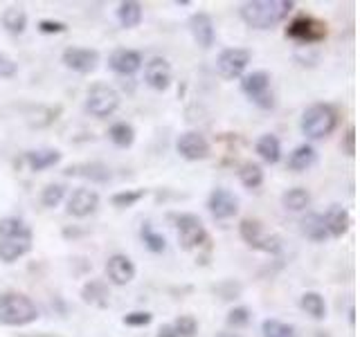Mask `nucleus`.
Masks as SVG:
<instances>
[{
  "label": "nucleus",
  "mask_w": 360,
  "mask_h": 337,
  "mask_svg": "<svg viewBox=\"0 0 360 337\" xmlns=\"http://www.w3.org/2000/svg\"><path fill=\"white\" fill-rule=\"evenodd\" d=\"M292 9L290 0H250L241 5V18L255 29H270L279 25Z\"/></svg>",
  "instance_id": "1"
},
{
  "label": "nucleus",
  "mask_w": 360,
  "mask_h": 337,
  "mask_svg": "<svg viewBox=\"0 0 360 337\" xmlns=\"http://www.w3.org/2000/svg\"><path fill=\"white\" fill-rule=\"evenodd\" d=\"M39 317V308L30 297L20 292H5L0 295V324L25 326Z\"/></svg>",
  "instance_id": "2"
},
{
  "label": "nucleus",
  "mask_w": 360,
  "mask_h": 337,
  "mask_svg": "<svg viewBox=\"0 0 360 337\" xmlns=\"http://www.w3.org/2000/svg\"><path fill=\"white\" fill-rule=\"evenodd\" d=\"M338 126V112L329 104H313L302 115V133L311 140H322Z\"/></svg>",
  "instance_id": "3"
},
{
  "label": "nucleus",
  "mask_w": 360,
  "mask_h": 337,
  "mask_svg": "<svg viewBox=\"0 0 360 337\" xmlns=\"http://www.w3.org/2000/svg\"><path fill=\"white\" fill-rule=\"evenodd\" d=\"M241 239L252 247V250H262L268 254H279L281 252V239L275 234H266L264 225L255 218H243L239 225Z\"/></svg>",
  "instance_id": "4"
},
{
  "label": "nucleus",
  "mask_w": 360,
  "mask_h": 337,
  "mask_svg": "<svg viewBox=\"0 0 360 337\" xmlns=\"http://www.w3.org/2000/svg\"><path fill=\"white\" fill-rule=\"evenodd\" d=\"M176 230L183 250H196V247L207 243L205 225L194 213H180V216H176Z\"/></svg>",
  "instance_id": "5"
},
{
  "label": "nucleus",
  "mask_w": 360,
  "mask_h": 337,
  "mask_svg": "<svg viewBox=\"0 0 360 337\" xmlns=\"http://www.w3.org/2000/svg\"><path fill=\"white\" fill-rule=\"evenodd\" d=\"M120 106V95L115 88L106 84H95L88 90L86 97V110L95 117H108L117 110Z\"/></svg>",
  "instance_id": "6"
},
{
  "label": "nucleus",
  "mask_w": 360,
  "mask_h": 337,
  "mask_svg": "<svg viewBox=\"0 0 360 337\" xmlns=\"http://www.w3.org/2000/svg\"><path fill=\"white\" fill-rule=\"evenodd\" d=\"M243 95L250 97L259 108H273V93H270V74L264 70H257L252 74H245L241 79Z\"/></svg>",
  "instance_id": "7"
},
{
  "label": "nucleus",
  "mask_w": 360,
  "mask_h": 337,
  "mask_svg": "<svg viewBox=\"0 0 360 337\" xmlns=\"http://www.w3.org/2000/svg\"><path fill=\"white\" fill-rule=\"evenodd\" d=\"M286 37L297 43H318L326 39V22L313 16H297L286 27Z\"/></svg>",
  "instance_id": "8"
},
{
  "label": "nucleus",
  "mask_w": 360,
  "mask_h": 337,
  "mask_svg": "<svg viewBox=\"0 0 360 337\" xmlns=\"http://www.w3.org/2000/svg\"><path fill=\"white\" fill-rule=\"evenodd\" d=\"M250 50L245 48H228L219 54L217 70L223 79H239L250 63Z\"/></svg>",
  "instance_id": "9"
},
{
  "label": "nucleus",
  "mask_w": 360,
  "mask_h": 337,
  "mask_svg": "<svg viewBox=\"0 0 360 337\" xmlns=\"http://www.w3.org/2000/svg\"><path fill=\"white\" fill-rule=\"evenodd\" d=\"M207 209L212 211V216L217 220H228L239 211V198L228 189H214L207 200Z\"/></svg>",
  "instance_id": "10"
},
{
  "label": "nucleus",
  "mask_w": 360,
  "mask_h": 337,
  "mask_svg": "<svg viewBox=\"0 0 360 337\" xmlns=\"http://www.w3.org/2000/svg\"><path fill=\"white\" fill-rule=\"evenodd\" d=\"M61 59H63V63L68 67H70V70L88 74V72H93L95 67H97L99 52L90 50V48H68V50H63Z\"/></svg>",
  "instance_id": "11"
},
{
  "label": "nucleus",
  "mask_w": 360,
  "mask_h": 337,
  "mask_svg": "<svg viewBox=\"0 0 360 337\" xmlns=\"http://www.w3.org/2000/svg\"><path fill=\"white\" fill-rule=\"evenodd\" d=\"M176 151L185 157V160H202L210 153V144L196 131H187L178 138L176 142Z\"/></svg>",
  "instance_id": "12"
},
{
  "label": "nucleus",
  "mask_w": 360,
  "mask_h": 337,
  "mask_svg": "<svg viewBox=\"0 0 360 337\" xmlns=\"http://www.w3.org/2000/svg\"><path fill=\"white\" fill-rule=\"evenodd\" d=\"M144 81L153 90H165L172 84V65L162 56H153L149 63L144 65Z\"/></svg>",
  "instance_id": "13"
},
{
  "label": "nucleus",
  "mask_w": 360,
  "mask_h": 337,
  "mask_svg": "<svg viewBox=\"0 0 360 337\" xmlns=\"http://www.w3.org/2000/svg\"><path fill=\"white\" fill-rule=\"evenodd\" d=\"M99 205V196L93 189H77L68 198V213L77 218H84L88 213H93Z\"/></svg>",
  "instance_id": "14"
},
{
  "label": "nucleus",
  "mask_w": 360,
  "mask_h": 337,
  "mask_svg": "<svg viewBox=\"0 0 360 337\" xmlns=\"http://www.w3.org/2000/svg\"><path fill=\"white\" fill-rule=\"evenodd\" d=\"M106 275L115 286H127L135 279V265L127 254H112L106 261Z\"/></svg>",
  "instance_id": "15"
},
{
  "label": "nucleus",
  "mask_w": 360,
  "mask_h": 337,
  "mask_svg": "<svg viewBox=\"0 0 360 337\" xmlns=\"http://www.w3.org/2000/svg\"><path fill=\"white\" fill-rule=\"evenodd\" d=\"M189 29H191V37H194V41L200 45L202 50H207V48H212V45H214L217 32H214L212 16L198 11V14H194V16L189 18Z\"/></svg>",
  "instance_id": "16"
},
{
  "label": "nucleus",
  "mask_w": 360,
  "mask_h": 337,
  "mask_svg": "<svg viewBox=\"0 0 360 337\" xmlns=\"http://www.w3.org/2000/svg\"><path fill=\"white\" fill-rule=\"evenodd\" d=\"M322 223H324V230L329 236L333 239H340L342 234H347L349 225H352V216H349V211L340 205H331L322 213Z\"/></svg>",
  "instance_id": "17"
},
{
  "label": "nucleus",
  "mask_w": 360,
  "mask_h": 337,
  "mask_svg": "<svg viewBox=\"0 0 360 337\" xmlns=\"http://www.w3.org/2000/svg\"><path fill=\"white\" fill-rule=\"evenodd\" d=\"M108 65H110V70H112V72H117V74H133V72H138V70H140V65H142V54H140V52H135V50L120 48V50H115V52L110 54Z\"/></svg>",
  "instance_id": "18"
},
{
  "label": "nucleus",
  "mask_w": 360,
  "mask_h": 337,
  "mask_svg": "<svg viewBox=\"0 0 360 337\" xmlns=\"http://www.w3.org/2000/svg\"><path fill=\"white\" fill-rule=\"evenodd\" d=\"M65 176H82V178H90L93 183H106L110 180V168L106 164H99V162H86V164H75V166H68Z\"/></svg>",
  "instance_id": "19"
},
{
  "label": "nucleus",
  "mask_w": 360,
  "mask_h": 337,
  "mask_svg": "<svg viewBox=\"0 0 360 337\" xmlns=\"http://www.w3.org/2000/svg\"><path fill=\"white\" fill-rule=\"evenodd\" d=\"M32 250V241L25 239H3L0 243V261L3 263H14L16 258L25 256Z\"/></svg>",
  "instance_id": "20"
},
{
  "label": "nucleus",
  "mask_w": 360,
  "mask_h": 337,
  "mask_svg": "<svg viewBox=\"0 0 360 337\" xmlns=\"http://www.w3.org/2000/svg\"><path fill=\"white\" fill-rule=\"evenodd\" d=\"M82 297L86 303H90V306H99V308H104L108 306V297H110V292H108V286L104 284V281H88V284L82 288Z\"/></svg>",
  "instance_id": "21"
},
{
  "label": "nucleus",
  "mask_w": 360,
  "mask_h": 337,
  "mask_svg": "<svg viewBox=\"0 0 360 337\" xmlns=\"http://www.w3.org/2000/svg\"><path fill=\"white\" fill-rule=\"evenodd\" d=\"M257 153H259V157H262L264 162H268V164H277L279 162V157H281V144H279V140L275 138V135H262V138L257 140Z\"/></svg>",
  "instance_id": "22"
},
{
  "label": "nucleus",
  "mask_w": 360,
  "mask_h": 337,
  "mask_svg": "<svg viewBox=\"0 0 360 337\" xmlns=\"http://www.w3.org/2000/svg\"><path fill=\"white\" fill-rule=\"evenodd\" d=\"M0 236H3V239H25V241H32V230L25 225V220L7 216V218H0Z\"/></svg>",
  "instance_id": "23"
},
{
  "label": "nucleus",
  "mask_w": 360,
  "mask_h": 337,
  "mask_svg": "<svg viewBox=\"0 0 360 337\" xmlns=\"http://www.w3.org/2000/svg\"><path fill=\"white\" fill-rule=\"evenodd\" d=\"M61 160V153L56 149H37L27 153V164L32 166V171H43L50 168Z\"/></svg>",
  "instance_id": "24"
},
{
  "label": "nucleus",
  "mask_w": 360,
  "mask_h": 337,
  "mask_svg": "<svg viewBox=\"0 0 360 337\" xmlns=\"http://www.w3.org/2000/svg\"><path fill=\"white\" fill-rule=\"evenodd\" d=\"M315 162V149L311 144H300L295 151L288 155V168L290 171H307Z\"/></svg>",
  "instance_id": "25"
},
{
  "label": "nucleus",
  "mask_w": 360,
  "mask_h": 337,
  "mask_svg": "<svg viewBox=\"0 0 360 337\" xmlns=\"http://www.w3.org/2000/svg\"><path fill=\"white\" fill-rule=\"evenodd\" d=\"M117 18L122 22V27H138L142 22V5L135 3V0H127V3H120L117 7Z\"/></svg>",
  "instance_id": "26"
},
{
  "label": "nucleus",
  "mask_w": 360,
  "mask_h": 337,
  "mask_svg": "<svg viewBox=\"0 0 360 337\" xmlns=\"http://www.w3.org/2000/svg\"><path fill=\"white\" fill-rule=\"evenodd\" d=\"M302 232L307 234L311 241H318V243L329 239V234H326L324 223H322V213H309V216L302 220Z\"/></svg>",
  "instance_id": "27"
},
{
  "label": "nucleus",
  "mask_w": 360,
  "mask_h": 337,
  "mask_svg": "<svg viewBox=\"0 0 360 337\" xmlns=\"http://www.w3.org/2000/svg\"><path fill=\"white\" fill-rule=\"evenodd\" d=\"M281 202H284V207L290 211H302L311 205V194L307 189L295 187V189H288L286 194L281 196Z\"/></svg>",
  "instance_id": "28"
},
{
  "label": "nucleus",
  "mask_w": 360,
  "mask_h": 337,
  "mask_svg": "<svg viewBox=\"0 0 360 337\" xmlns=\"http://www.w3.org/2000/svg\"><path fill=\"white\" fill-rule=\"evenodd\" d=\"M239 180L245 189H257L264 183V171L257 162H243L239 168Z\"/></svg>",
  "instance_id": "29"
},
{
  "label": "nucleus",
  "mask_w": 360,
  "mask_h": 337,
  "mask_svg": "<svg viewBox=\"0 0 360 337\" xmlns=\"http://www.w3.org/2000/svg\"><path fill=\"white\" fill-rule=\"evenodd\" d=\"M300 303L313 319H322L326 315V303H324V297L320 295V292H304Z\"/></svg>",
  "instance_id": "30"
},
{
  "label": "nucleus",
  "mask_w": 360,
  "mask_h": 337,
  "mask_svg": "<svg viewBox=\"0 0 360 337\" xmlns=\"http://www.w3.org/2000/svg\"><path fill=\"white\" fill-rule=\"evenodd\" d=\"M108 138H110L112 144H117V146H122V149H127V146H131L133 140H135V131H133L131 124L117 121V124H112V126H110Z\"/></svg>",
  "instance_id": "31"
},
{
  "label": "nucleus",
  "mask_w": 360,
  "mask_h": 337,
  "mask_svg": "<svg viewBox=\"0 0 360 337\" xmlns=\"http://www.w3.org/2000/svg\"><path fill=\"white\" fill-rule=\"evenodd\" d=\"M3 25L11 34H20L27 25V14L20 7H9V9H5V14H3Z\"/></svg>",
  "instance_id": "32"
},
{
  "label": "nucleus",
  "mask_w": 360,
  "mask_h": 337,
  "mask_svg": "<svg viewBox=\"0 0 360 337\" xmlns=\"http://www.w3.org/2000/svg\"><path fill=\"white\" fill-rule=\"evenodd\" d=\"M262 333H264V337H297L295 326L279 322V319H266L262 324Z\"/></svg>",
  "instance_id": "33"
},
{
  "label": "nucleus",
  "mask_w": 360,
  "mask_h": 337,
  "mask_svg": "<svg viewBox=\"0 0 360 337\" xmlns=\"http://www.w3.org/2000/svg\"><path fill=\"white\" fill-rule=\"evenodd\" d=\"M142 241H144V245L149 247L151 252H155V254H158V252H162L165 247H167L165 236H162V234H158L149 223H146L144 227H142Z\"/></svg>",
  "instance_id": "34"
},
{
  "label": "nucleus",
  "mask_w": 360,
  "mask_h": 337,
  "mask_svg": "<svg viewBox=\"0 0 360 337\" xmlns=\"http://www.w3.org/2000/svg\"><path fill=\"white\" fill-rule=\"evenodd\" d=\"M178 337H194L198 331V322L191 315H180V317L172 324Z\"/></svg>",
  "instance_id": "35"
},
{
  "label": "nucleus",
  "mask_w": 360,
  "mask_h": 337,
  "mask_svg": "<svg viewBox=\"0 0 360 337\" xmlns=\"http://www.w3.org/2000/svg\"><path fill=\"white\" fill-rule=\"evenodd\" d=\"M146 191L144 189H131V191H120V194H115L110 198V202L115 207H133L135 202L144 198Z\"/></svg>",
  "instance_id": "36"
},
{
  "label": "nucleus",
  "mask_w": 360,
  "mask_h": 337,
  "mask_svg": "<svg viewBox=\"0 0 360 337\" xmlns=\"http://www.w3.org/2000/svg\"><path fill=\"white\" fill-rule=\"evenodd\" d=\"M65 196V187L63 185H48L41 194V202L45 207H56Z\"/></svg>",
  "instance_id": "37"
},
{
  "label": "nucleus",
  "mask_w": 360,
  "mask_h": 337,
  "mask_svg": "<svg viewBox=\"0 0 360 337\" xmlns=\"http://www.w3.org/2000/svg\"><path fill=\"white\" fill-rule=\"evenodd\" d=\"M250 310H248L245 306H236L228 312V324L234 326V329H239V326H245L248 322H250Z\"/></svg>",
  "instance_id": "38"
},
{
  "label": "nucleus",
  "mask_w": 360,
  "mask_h": 337,
  "mask_svg": "<svg viewBox=\"0 0 360 337\" xmlns=\"http://www.w3.org/2000/svg\"><path fill=\"white\" fill-rule=\"evenodd\" d=\"M153 315L146 312V310H135V312H129L127 317H124V324L127 326H133V329H140V326H146L151 324Z\"/></svg>",
  "instance_id": "39"
},
{
  "label": "nucleus",
  "mask_w": 360,
  "mask_h": 337,
  "mask_svg": "<svg viewBox=\"0 0 360 337\" xmlns=\"http://www.w3.org/2000/svg\"><path fill=\"white\" fill-rule=\"evenodd\" d=\"M39 29L43 34H61V32H65V25H63V22H59V20H41Z\"/></svg>",
  "instance_id": "40"
},
{
  "label": "nucleus",
  "mask_w": 360,
  "mask_h": 337,
  "mask_svg": "<svg viewBox=\"0 0 360 337\" xmlns=\"http://www.w3.org/2000/svg\"><path fill=\"white\" fill-rule=\"evenodd\" d=\"M16 63L9 59V56L5 54H0V77H14L16 74Z\"/></svg>",
  "instance_id": "41"
},
{
  "label": "nucleus",
  "mask_w": 360,
  "mask_h": 337,
  "mask_svg": "<svg viewBox=\"0 0 360 337\" xmlns=\"http://www.w3.org/2000/svg\"><path fill=\"white\" fill-rule=\"evenodd\" d=\"M345 151H347V155H354L356 153V128L352 126L347 131V135H345Z\"/></svg>",
  "instance_id": "42"
},
{
  "label": "nucleus",
  "mask_w": 360,
  "mask_h": 337,
  "mask_svg": "<svg viewBox=\"0 0 360 337\" xmlns=\"http://www.w3.org/2000/svg\"><path fill=\"white\" fill-rule=\"evenodd\" d=\"M155 337H178V335H176V331H174V326H172V324H167V326H162L160 331H158Z\"/></svg>",
  "instance_id": "43"
},
{
  "label": "nucleus",
  "mask_w": 360,
  "mask_h": 337,
  "mask_svg": "<svg viewBox=\"0 0 360 337\" xmlns=\"http://www.w3.org/2000/svg\"><path fill=\"white\" fill-rule=\"evenodd\" d=\"M217 337H239V335H234V333H219Z\"/></svg>",
  "instance_id": "44"
},
{
  "label": "nucleus",
  "mask_w": 360,
  "mask_h": 337,
  "mask_svg": "<svg viewBox=\"0 0 360 337\" xmlns=\"http://www.w3.org/2000/svg\"><path fill=\"white\" fill-rule=\"evenodd\" d=\"M22 337H52V335H22Z\"/></svg>",
  "instance_id": "45"
}]
</instances>
